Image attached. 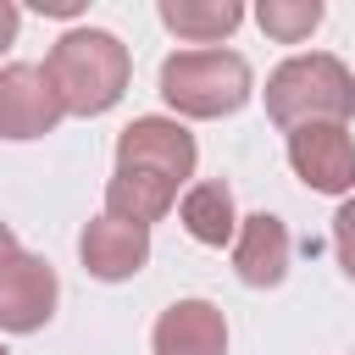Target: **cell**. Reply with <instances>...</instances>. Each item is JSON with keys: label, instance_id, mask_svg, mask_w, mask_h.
<instances>
[{"label": "cell", "instance_id": "1", "mask_svg": "<svg viewBox=\"0 0 355 355\" xmlns=\"http://www.w3.org/2000/svg\"><path fill=\"white\" fill-rule=\"evenodd\" d=\"M44 72H50L67 116H105L133 83V55L105 28H67L50 44Z\"/></svg>", "mask_w": 355, "mask_h": 355}, {"label": "cell", "instance_id": "2", "mask_svg": "<svg viewBox=\"0 0 355 355\" xmlns=\"http://www.w3.org/2000/svg\"><path fill=\"white\" fill-rule=\"evenodd\" d=\"M266 116L288 133L294 128H322V122L344 128L355 116V72L327 50L288 55L266 78Z\"/></svg>", "mask_w": 355, "mask_h": 355}, {"label": "cell", "instance_id": "3", "mask_svg": "<svg viewBox=\"0 0 355 355\" xmlns=\"http://www.w3.org/2000/svg\"><path fill=\"white\" fill-rule=\"evenodd\" d=\"M250 94H255V72L239 50H178L161 61V100L172 105L178 122L233 116Z\"/></svg>", "mask_w": 355, "mask_h": 355}, {"label": "cell", "instance_id": "4", "mask_svg": "<svg viewBox=\"0 0 355 355\" xmlns=\"http://www.w3.org/2000/svg\"><path fill=\"white\" fill-rule=\"evenodd\" d=\"M194 161H200V144L178 116H133L116 133V172H144L183 189L194 178Z\"/></svg>", "mask_w": 355, "mask_h": 355}, {"label": "cell", "instance_id": "5", "mask_svg": "<svg viewBox=\"0 0 355 355\" xmlns=\"http://www.w3.org/2000/svg\"><path fill=\"white\" fill-rule=\"evenodd\" d=\"M61 116L67 111H61L55 83H50L44 67H33V61L0 67V139H11V144L44 139V133H55Z\"/></svg>", "mask_w": 355, "mask_h": 355}, {"label": "cell", "instance_id": "6", "mask_svg": "<svg viewBox=\"0 0 355 355\" xmlns=\"http://www.w3.org/2000/svg\"><path fill=\"white\" fill-rule=\"evenodd\" d=\"M55 300H61L55 266L44 255L17 250L11 266L0 272V333H39L55 316Z\"/></svg>", "mask_w": 355, "mask_h": 355}, {"label": "cell", "instance_id": "7", "mask_svg": "<svg viewBox=\"0 0 355 355\" xmlns=\"http://www.w3.org/2000/svg\"><path fill=\"white\" fill-rule=\"evenodd\" d=\"M288 166L316 194H349L355 189V139L349 128H294L288 133Z\"/></svg>", "mask_w": 355, "mask_h": 355}, {"label": "cell", "instance_id": "8", "mask_svg": "<svg viewBox=\"0 0 355 355\" xmlns=\"http://www.w3.org/2000/svg\"><path fill=\"white\" fill-rule=\"evenodd\" d=\"M78 261H83V272L100 277V283H128V277H139L144 261H150V227H133V222L100 211V216L83 222V233H78Z\"/></svg>", "mask_w": 355, "mask_h": 355}, {"label": "cell", "instance_id": "9", "mask_svg": "<svg viewBox=\"0 0 355 355\" xmlns=\"http://www.w3.org/2000/svg\"><path fill=\"white\" fill-rule=\"evenodd\" d=\"M288 227L283 216L272 211H255V216H239V233H233V272L250 283V288H277L288 277Z\"/></svg>", "mask_w": 355, "mask_h": 355}, {"label": "cell", "instance_id": "10", "mask_svg": "<svg viewBox=\"0 0 355 355\" xmlns=\"http://www.w3.org/2000/svg\"><path fill=\"white\" fill-rule=\"evenodd\" d=\"M155 355H227V316L211 300H178L155 316Z\"/></svg>", "mask_w": 355, "mask_h": 355}, {"label": "cell", "instance_id": "11", "mask_svg": "<svg viewBox=\"0 0 355 355\" xmlns=\"http://www.w3.org/2000/svg\"><path fill=\"white\" fill-rule=\"evenodd\" d=\"M178 222H183V233H189L194 244H211V250L233 244V233H239V205H233V189H227L222 178L189 183V194L178 200Z\"/></svg>", "mask_w": 355, "mask_h": 355}, {"label": "cell", "instance_id": "12", "mask_svg": "<svg viewBox=\"0 0 355 355\" xmlns=\"http://www.w3.org/2000/svg\"><path fill=\"white\" fill-rule=\"evenodd\" d=\"M161 28L178 33L183 44H205L216 50L239 22H244V6L239 0H161Z\"/></svg>", "mask_w": 355, "mask_h": 355}, {"label": "cell", "instance_id": "13", "mask_svg": "<svg viewBox=\"0 0 355 355\" xmlns=\"http://www.w3.org/2000/svg\"><path fill=\"white\" fill-rule=\"evenodd\" d=\"M172 205H178V189H172V183H161V178L116 172V178L105 183V216H122V222H133V227L161 222Z\"/></svg>", "mask_w": 355, "mask_h": 355}, {"label": "cell", "instance_id": "14", "mask_svg": "<svg viewBox=\"0 0 355 355\" xmlns=\"http://www.w3.org/2000/svg\"><path fill=\"white\" fill-rule=\"evenodd\" d=\"M255 22L277 44H305L322 28V0H261L255 6Z\"/></svg>", "mask_w": 355, "mask_h": 355}, {"label": "cell", "instance_id": "15", "mask_svg": "<svg viewBox=\"0 0 355 355\" xmlns=\"http://www.w3.org/2000/svg\"><path fill=\"white\" fill-rule=\"evenodd\" d=\"M333 250H338L344 277L355 283V200H344V205L333 211Z\"/></svg>", "mask_w": 355, "mask_h": 355}, {"label": "cell", "instance_id": "16", "mask_svg": "<svg viewBox=\"0 0 355 355\" xmlns=\"http://www.w3.org/2000/svg\"><path fill=\"white\" fill-rule=\"evenodd\" d=\"M17 28H22V11H17L11 0H0V50L17 44Z\"/></svg>", "mask_w": 355, "mask_h": 355}, {"label": "cell", "instance_id": "17", "mask_svg": "<svg viewBox=\"0 0 355 355\" xmlns=\"http://www.w3.org/2000/svg\"><path fill=\"white\" fill-rule=\"evenodd\" d=\"M33 11H44V17H78L83 0H33Z\"/></svg>", "mask_w": 355, "mask_h": 355}, {"label": "cell", "instance_id": "18", "mask_svg": "<svg viewBox=\"0 0 355 355\" xmlns=\"http://www.w3.org/2000/svg\"><path fill=\"white\" fill-rule=\"evenodd\" d=\"M17 250H22V244H17V233H11L6 222H0V272L11 266V255H17Z\"/></svg>", "mask_w": 355, "mask_h": 355}, {"label": "cell", "instance_id": "19", "mask_svg": "<svg viewBox=\"0 0 355 355\" xmlns=\"http://www.w3.org/2000/svg\"><path fill=\"white\" fill-rule=\"evenodd\" d=\"M0 355H11V349H6V344H0Z\"/></svg>", "mask_w": 355, "mask_h": 355}]
</instances>
